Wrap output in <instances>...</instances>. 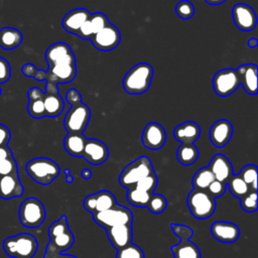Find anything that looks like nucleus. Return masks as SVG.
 Masks as SVG:
<instances>
[{"mask_svg": "<svg viewBox=\"0 0 258 258\" xmlns=\"http://www.w3.org/2000/svg\"><path fill=\"white\" fill-rule=\"evenodd\" d=\"M91 16V12L86 8H76L69 11L61 20L63 29L75 35L78 34L83 23Z\"/></svg>", "mask_w": 258, "mask_h": 258, "instance_id": "obj_23", "label": "nucleus"}, {"mask_svg": "<svg viewBox=\"0 0 258 258\" xmlns=\"http://www.w3.org/2000/svg\"><path fill=\"white\" fill-rule=\"evenodd\" d=\"M215 180L214 174L208 166L200 168L192 176L191 185L192 189L196 190H207L211 182Z\"/></svg>", "mask_w": 258, "mask_h": 258, "instance_id": "obj_31", "label": "nucleus"}, {"mask_svg": "<svg viewBox=\"0 0 258 258\" xmlns=\"http://www.w3.org/2000/svg\"><path fill=\"white\" fill-rule=\"evenodd\" d=\"M238 175L251 190L257 191V166L255 164H247L243 166Z\"/></svg>", "mask_w": 258, "mask_h": 258, "instance_id": "obj_34", "label": "nucleus"}, {"mask_svg": "<svg viewBox=\"0 0 258 258\" xmlns=\"http://www.w3.org/2000/svg\"><path fill=\"white\" fill-rule=\"evenodd\" d=\"M142 144L150 150H158L166 141V132L157 122H149L142 131Z\"/></svg>", "mask_w": 258, "mask_h": 258, "instance_id": "obj_15", "label": "nucleus"}, {"mask_svg": "<svg viewBox=\"0 0 258 258\" xmlns=\"http://www.w3.org/2000/svg\"><path fill=\"white\" fill-rule=\"evenodd\" d=\"M240 85L249 95L257 94V66L254 63H244L236 70Z\"/></svg>", "mask_w": 258, "mask_h": 258, "instance_id": "obj_21", "label": "nucleus"}, {"mask_svg": "<svg viewBox=\"0 0 258 258\" xmlns=\"http://www.w3.org/2000/svg\"><path fill=\"white\" fill-rule=\"evenodd\" d=\"M45 59L47 64H49L56 61L73 60L76 59V57L70 45L66 42L59 41L48 46L45 51Z\"/></svg>", "mask_w": 258, "mask_h": 258, "instance_id": "obj_26", "label": "nucleus"}, {"mask_svg": "<svg viewBox=\"0 0 258 258\" xmlns=\"http://www.w3.org/2000/svg\"><path fill=\"white\" fill-rule=\"evenodd\" d=\"M176 15L181 19H189L195 14V6L188 0H180L174 8Z\"/></svg>", "mask_w": 258, "mask_h": 258, "instance_id": "obj_39", "label": "nucleus"}, {"mask_svg": "<svg viewBox=\"0 0 258 258\" xmlns=\"http://www.w3.org/2000/svg\"><path fill=\"white\" fill-rule=\"evenodd\" d=\"M86 140L83 133H68L63 139V147L70 155L82 157Z\"/></svg>", "mask_w": 258, "mask_h": 258, "instance_id": "obj_27", "label": "nucleus"}, {"mask_svg": "<svg viewBox=\"0 0 258 258\" xmlns=\"http://www.w3.org/2000/svg\"><path fill=\"white\" fill-rule=\"evenodd\" d=\"M63 173H64V175H66V181H67L68 183H72V182L74 181V176H73V174L71 173V170H70L69 168H66V169L63 170Z\"/></svg>", "mask_w": 258, "mask_h": 258, "instance_id": "obj_48", "label": "nucleus"}, {"mask_svg": "<svg viewBox=\"0 0 258 258\" xmlns=\"http://www.w3.org/2000/svg\"><path fill=\"white\" fill-rule=\"evenodd\" d=\"M83 205L86 211L93 215L95 213H99L113 208L117 205V200L111 191L102 189L98 192L87 196L84 199Z\"/></svg>", "mask_w": 258, "mask_h": 258, "instance_id": "obj_13", "label": "nucleus"}, {"mask_svg": "<svg viewBox=\"0 0 258 258\" xmlns=\"http://www.w3.org/2000/svg\"><path fill=\"white\" fill-rule=\"evenodd\" d=\"M213 237L221 243H234L240 236L239 227L231 222L216 221L211 226Z\"/></svg>", "mask_w": 258, "mask_h": 258, "instance_id": "obj_19", "label": "nucleus"}, {"mask_svg": "<svg viewBox=\"0 0 258 258\" xmlns=\"http://www.w3.org/2000/svg\"><path fill=\"white\" fill-rule=\"evenodd\" d=\"M44 97V92L37 88V87H32L28 90L27 92V98L28 100H35V99H42Z\"/></svg>", "mask_w": 258, "mask_h": 258, "instance_id": "obj_47", "label": "nucleus"}, {"mask_svg": "<svg viewBox=\"0 0 258 258\" xmlns=\"http://www.w3.org/2000/svg\"><path fill=\"white\" fill-rule=\"evenodd\" d=\"M172 232L179 238V243L171 247V252L174 258H201L199 247L189 241L194 231L188 226L182 224L171 223Z\"/></svg>", "mask_w": 258, "mask_h": 258, "instance_id": "obj_4", "label": "nucleus"}, {"mask_svg": "<svg viewBox=\"0 0 258 258\" xmlns=\"http://www.w3.org/2000/svg\"><path fill=\"white\" fill-rule=\"evenodd\" d=\"M27 174L37 183L46 185L52 182L60 173L59 165L47 157H36L25 165Z\"/></svg>", "mask_w": 258, "mask_h": 258, "instance_id": "obj_3", "label": "nucleus"}, {"mask_svg": "<svg viewBox=\"0 0 258 258\" xmlns=\"http://www.w3.org/2000/svg\"><path fill=\"white\" fill-rule=\"evenodd\" d=\"M43 258H77L74 255H69V254H61L56 248H54L51 244H47L45 253Z\"/></svg>", "mask_w": 258, "mask_h": 258, "instance_id": "obj_44", "label": "nucleus"}, {"mask_svg": "<svg viewBox=\"0 0 258 258\" xmlns=\"http://www.w3.org/2000/svg\"><path fill=\"white\" fill-rule=\"evenodd\" d=\"M247 44H248V46H249V47L254 48V47H256V46L258 45V40H257L256 38H253V37H252V38L248 39Z\"/></svg>", "mask_w": 258, "mask_h": 258, "instance_id": "obj_50", "label": "nucleus"}, {"mask_svg": "<svg viewBox=\"0 0 258 258\" xmlns=\"http://www.w3.org/2000/svg\"><path fill=\"white\" fill-rule=\"evenodd\" d=\"M90 40L97 49L109 51L118 46L121 40V33L116 25L109 23L99 32L94 34Z\"/></svg>", "mask_w": 258, "mask_h": 258, "instance_id": "obj_12", "label": "nucleus"}, {"mask_svg": "<svg viewBox=\"0 0 258 258\" xmlns=\"http://www.w3.org/2000/svg\"><path fill=\"white\" fill-rule=\"evenodd\" d=\"M11 76V68L8 60L0 56V84L7 82Z\"/></svg>", "mask_w": 258, "mask_h": 258, "instance_id": "obj_43", "label": "nucleus"}, {"mask_svg": "<svg viewBox=\"0 0 258 258\" xmlns=\"http://www.w3.org/2000/svg\"><path fill=\"white\" fill-rule=\"evenodd\" d=\"M226 188H227L226 183L221 182V181L215 179V180H213V181L211 182V184H210L209 187L207 188V191L209 192V195H210L213 199H217V198L222 197V196L225 194Z\"/></svg>", "mask_w": 258, "mask_h": 258, "instance_id": "obj_42", "label": "nucleus"}, {"mask_svg": "<svg viewBox=\"0 0 258 258\" xmlns=\"http://www.w3.org/2000/svg\"><path fill=\"white\" fill-rule=\"evenodd\" d=\"M157 182H158L157 175L155 174V172H152L149 175H147V176L143 177L142 179H140L139 181H137L136 184L134 185V187L139 188V189L144 190L149 194H153L154 189L157 186Z\"/></svg>", "mask_w": 258, "mask_h": 258, "instance_id": "obj_38", "label": "nucleus"}, {"mask_svg": "<svg viewBox=\"0 0 258 258\" xmlns=\"http://www.w3.org/2000/svg\"><path fill=\"white\" fill-rule=\"evenodd\" d=\"M24 188L17 174H8L0 176V198L10 200L19 198L23 195Z\"/></svg>", "mask_w": 258, "mask_h": 258, "instance_id": "obj_24", "label": "nucleus"}, {"mask_svg": "<svg viewBox=\"0 0 258 258\" xmlns=\"http://www.w3.org/2000/svg\"><path fill=\"white\" fill-rule=\"evenodd\" d=\"M66 100L68 101V103L71 106H74V105H77L82 102V96L78 90L72 88V89L68 90V92L66 94Z\"/></svg>", "mask_w": 258, "mask_h": 258, "instance_id": "obj_45", "label": "nucleus"}, {"mask_svg": "<svg viewBox=\"0 0 258 258\" xmlns=\"http://www.w3.org/2000/svg\"><path fill=\"white\" fill-rule=\"evenodd\" d=\"M110 243L117 250L124 248L132 243V226L117 225L106 229Z\"/></svg>", "mask_w": 258, "mask_h": 258, "instance_id": "obj_22", "label": "nucleus"}, {"mask_svg": "<svg viewBox=\"0 0 258 258\" xmlns=\"http://www.w3.org/2000/svg\"><path fill=\"white\" fill-rule=\"evenodd\" d=\"M46 212L43 204L34 197L25 199L19 207L18 217L25 228H38L45 220Z\"/></svg>", "mask_w": 258, "mask_h": 258, "instance_id": "obj_6", "label": "nucleus"}, {"mask_svg": "<svg viewBox=\"0 0 258 258\" xmlns=\"http://www.w3.org/2000/svg\"><path fill=\"white\" fill-rule=\"evenodd\" d=\"M201 135V127L195 121H185L173 129L174 138L181 143H194Z\"/></svg>", "mask_w": 258, "mask_h": 258, "instance_id": "obj_25", "label": "nucleus"}, {"mask_svg": "<svg viewBox=\"0 0 258 258\" xmlns=\"http://www.w3.org/2000/svg\"><path fill=\"white\" fill-rule=\"evenodd\" d=\"M208 167L214 174L215 179L224 183H227L233 175V167L229 158L221 153L213 156Z\"/></svg>", "mask_w": 258, "mask_h": 258, "instance_id": "obj_20", "label": "nucleus"}, {"mask_svg": "<svg viewBox=\"0 0 258 258\" xmlns=\"http://www.w3.org/2000/svg\"><path fill=\"white\" fill-rule=\"evenodd\" d=\"M187 207L198 220L210 218L216 210V202L207 190L191 189L187 196Z\"/></svg>", "mask_w": 258, "mask_h": 258, "instance_id": "obj_7", "label": "nucleus"}, {"mask_svg": "<svg viewBox=\"0 0 258 258\" xmlns=\"http://www.w3.org/2000/svg\"><path fill=\"white\" fill-rule=\"evenodd\" d=\"M167 207V201L164 196L159 194H152L146 208L153 214H161Z\"/></svg>", "mask_w": 258, "mask_h": 258, "instance_id": "obj_35", "label": "nucleus"}, {"mask_svg": "<svg viewBox=\"0 0 258 258\" xmlns=\"http://www.w3.org/2000/svg\"><path fill=\"white\" fill-rule=\"evenodd\" d=\"M27 112L34 119H41V118L45 117L43 98L35 99V100H28Z\"/></svg>", "mask_w": 258, "mask_h": 258, "instance_id": "obj_37", "label": "nucleus"}, {"mask_svg": "<svg viewBox=\"0 0 258 258\" xmlns=\"http://www.w3.org/2000/svg\"><path fill=\"white\" fill-rule=\"evenodd\" d=\"M226 185L229 188L231 195L234 196L235 198H238L239 200L242 199L251 190L238 174H233L226 183Z\"/></svg>", "mask_w": 258, "mask_h": 258, "instance_id": "obj_33", "label": "nucleus"}, {"mask_svg": "<svg viewBox=\"0 0 258 258\" xmlns=\"http://www.w3.org/2000/svg\"><path fill=\"white\" fill-rule=\"evenodd\" d=\"M232 18L238 29L251 31L257 23V16L252 7L245 3H237L232 7Z\"/></svg>", "mask_w": 258, "mask_h": 258, "instance_id": "obj_14", "label": "nucleus"}, {"mask_svg": "<svg viewBox=\"0 0 258 258\" xmlns=\"http://www.w3.org/2000/svg\"><path fill=\"white\" fill-rule=\"evenodd\" d=\"M233 134V126L230 121L220 119L214 122L209 131V137L212 144L218 148H222L229 143Z\"/></svg>", "mask_w": 258, "mask_h": 258, "instance_id": "obj_18", "label": "nucleus"}, {"mask_svg": "<svg viewBox=\"0 0 258 258\" xmlns=\"http://www.w3.org/2000/svg\"><path fill=\"white\" fill-rule=\"evenodd\" d=\"M205 1L210 5H220L224 3L226 0H205Z\"/></svg>", "mask_w": 258, "mask_h": 258, "instance_id": "obj_51", "label": "nucleus"}, {"mask_svg": "<svg viewBox=\"0 0 258 258\" xmlns=\"http://www.w3.org/2000/svg\"><path fill=\"white\" fill-rule=\"evenodd\" d=\"M17 173L18 166L12 150L8 147V145L0 146V176Z\"/></svg>", "mask_w": 258, "mask_h": 258, "instance_id": "obj_29", "label": "nucleus"}, {"mask_svg": "<svg viewBox=\"0 0 258 258\" xmlns=\"http://www.w3.org/2000/svg\"><path fill=\"white\" fill-rule=\"evenodd\" d=\"M90 118L91 110L89 106L83 102L74 105L64 117V129L68 133H83L90 122Z\"/></svg>", "mask_w": 258, "mask_h": 258, "instance_id": "obj_10", "label": "nucleus"}, {"mask_svg": "<svg viewBox=\"0 0 258 258\" xmlns=\"http://www.w3.org/2000/svg\"><path fill=\"white\" fill-rule=\"evenodd\" d=\"M43 104L45 109V116L49 118L57 117L63 111L64 103L58 94L57 85L46 83Z\"/></svg>", "mask_w": 258, "mask_h": 258, "instance_id": "obj_17", "label": "nucleus"}, {"mask_svg": "<svg viewBox=\"0 0 258 258\" xmlns=\"http://www.w3.org/2000/svg\"><path fill=\"white\" fill-rule=\"evenodd\" d=\"M81 174H82V177H83L84 179H90V178L92 177V171H91V169H89V168H84V169L82 170Z\"/></svg>", "mask_w": 258, "mask_h": 258, "instance_id": "obj_49", "label": "nucleus"}, {"mask_svg": "<svg viewBox=\"0 0 258 258\" xmlns=\"http://www.w3.org/2000/svg\"><path fill=\"white\" fill-rule=\"evenodd\" d=\"M116 258H144V253L139 246L131 243L124 248L118 249Z\"/></svg>", "mask_w": 258, "mask_h": 258, "instance_id": "obj_40", "label": "nucleus"}, {"mask_svg": "<svg viewBox=\"0 0 258 258\" xmlns=\"http://www.w3.org/2000/svg\"><path fill=\"white\" fill-rule=\"evenodd\" d=\"M154 172L153 165L147 156H140L125 166L119 175V183L125 187H133L137 181Z\"/></svg>", "mask_w": 258, "mask_h": 258, "instance_id": "obj_5", "label": "nucleus"}, {"mask_svg": "<svg viewBox=\"0 0 258 258\" xmlns=\"http://www.w3.org/2000/svg\"><path fill=\"white\" fill-rule=\"evenodd\" d=\"M240 206L242 210L248 213H254L257 211V191L250 190L246 196L240 199Z\"/></svg>", "mask_w": 258, "mask_h": 258, "instance_id": "obj_41", "label": "nucleus"}, {"mask_svg": "<svg viewBox=\"0 0 258 258\" xmlns=\"http://www.w3.org/2000/svg\"><path fill=\"white\" fill-rule=\"evenodd\" d=\"M11 137L10 130L7 126L0 123V146H5L8 144Z\"/></svg>", "mask_w": 258, "mask_h": 258, "instance_id": "obj_46", "label": "nucleus"}, {"mask_svg": "<svg viewBox=\"0 0 258 258\" xmlns=\"http://www.w3.org/2000/svg\"><path fill=\"white\" fill-rule=\"evenodd\" d=\"M48 236L49 244H51L59 252L67 251L73 246L75 237L70 230L66 215H62L58 220L50 224L48 228Z\"/></svg>", "mask_w": 258, "mask_h": 258, "instance_id": "obj_9", "label": "nucleus"}, {"mask_svg": "<svg viewBox=\"0 0 258 258\" xmlns=\"http://www.w3.org/2000/svg\"><path fill=\"white\" fill-rule=\"evenodd\" d=\"M90 28L93 32V35L96 34L97 32H99L101 29H103L107 24L110 23L108 17L102 13V12H95V13H91L90 18L88 19Z\"/></svg>", "mask_w": 258, "mask_h": 258, "instance_id": "obj_36", "label": "nucleus"}, {"mask_svg": "<svg viewBox=\"0 0 258 258\" xmlns=\"http://www.w3.org/2000/svg\"><path fill=\"white\" fill-rule=\"evenodd\" d=\"M176 158L182 165H191L199 158V149L194 143H181L176 150Z\"/></svg>", "mask_w": 258, "mask_h": 258, "instance_id": "obj_30", "label": "nucleus"}, {"mask_svg": "<svg viewBox=\"0 0 258 258\" xmlns=\"http://www.w3.org/2000/svg\"><path fill=\"white\" fill-rule=\"evenodd\" d=\"M153 68L147 62H139L133 66L123 78V88L129 95H141L145 93L153 78Z\"/></svg>", "mask_w": 258, "mask_h": 258, "instance_id": "obj_1", "label": "nucleus"}, {"mask_svg": "<svg viewBox=\"0 0 258 258\" xmlns=\"http://www.w3.org/2000/svg\"><path fill=\"white\" fill-rule=\"evenodd\" d=\"M240 82L237 71L224 69L217 72L213 78L214 92L220 97H228L239 88Z\"/></svg>", "mask_w": 258, "mask_h": 258, "instance_id": "obj_11", "label": "nucleus"}, {"mask_svg": "<svg viewBox=\"0 0 258 258\" xmlns=\"http://www.w3.org/2000/svg\"><path fill=\"white\" fill-rule=\"evenodd\" d=\"M1 92H2V91H1V88H0V95H1Z\"/></svg>", "mask_w": 258, "mask_h": 258, "instance_id": "obj_52", "label": "nucleus"}, {"mask_svg": "<svg viewBox=\"0 0 258 258\" xmlns=\"http://www.w3.org/2000/svg\"><path fill=\"white\" fill-rule=\"evenodd\" d=\"M2 247L4 252L12 258H32L38 248L37 240L28 233H20L7 237Z\"/></svg>", "mask_w": 258, "mask_h": 258, "instance_id": "obj_2", "label": "nucleus"}, {"mask_svg": "<svg viewBox=\"0 0 258 258\" xmlns=\"http://www.w3.org/2000/svg\"><path fill=\"white\" fill-rule=\"evenodd\" d=\"M152 194L146 192L144 190H141L136 187H130L127 189L126 194V199L128 203L134 207H139V208H145L149 202L150 196Z\"/></svg>", "mask_w": 258, "mask_h": 258, "instance_id": "obj_32", "label": "nucleus"}, {"mask_svg": "<svg viewBox=\"0 0 258 258\" xmlns=\"http://www.w3.org/2000/svg\"><path fill=\"white\" fill-rule=\"evenodd\" d=\"M82 157L93 165H99L108 159L109 149L107 145L99 139H87Z\"/></svg>", "mask_w": 258, "mask_h": 258, "instance_id": "obj_16", "label": "nucleus"}, {"mask_svg": "<svg viewBox=\"0 0 258 258\" xmlns=\"http://www.w3.org/2000/svg\"><path fill=\"white\" fill-rule=\"evenodd\" d=\"M95 223L105 230L117 225H131L133 221L132 212L121 205H116L113 208L93 214Z\"/></svg>", "mask_w": 258, "mask_h": 258, "instance_id": "obj_8", "label": "nucleus"}, {"mask_svg": "<svg viewBox=\"0 0 258 258\" xmlns=\"http://www.w3.org/2000/svg\"><path fill=\"white\" fill-rule=\"evenodd\" d=\"M22 33L14 27H3L0 29V47L3 49H14L22 42Z\"/></svg>", "mask_w": 258, "mask_h": 258, "instance_id": "obj_28", "label": "nucleus"}]
</instances>
